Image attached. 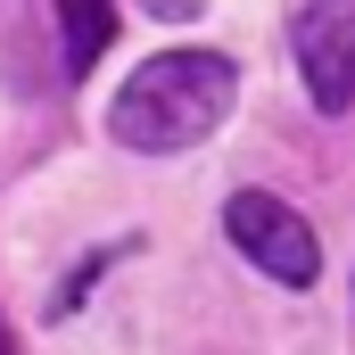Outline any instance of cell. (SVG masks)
<instances>
[{"instance_id": "1", "label": "cell", "mask_w": 355, "mask_h": 355, "mask_svg": "<svg viewBox=\"0 0 355 355\" xmlns=\"http://www.w3.org/2000/svg\"><path fill=\"white\" fill-rule=\"evenodd\" d=\"M232 99H240V67L223 50H157L107 99V132L124 149H190L232 116Z\"/></svg>"}, {"instance_id": "2", "label": "cell", "mask_w": 355, "mask_h": 355, "mask_svg": "<svg viewBox=\"0 0 355 355\" xmlns=\"http://www.w3.org/2000/svg\"><path fill=\"white\" fill-rule=\"evenodd\" d=\"M223 223H232V248L248 257L257 272L272 281H289V289H306L314 272H322V248H314V223L289 207V198H272V190H232V207H223Z\"/></svg>"}, {"instance_id": "3", "label": "cell", "mask_w": 355, "mask_h": 355, "mask_svg": "<svg viewBox=\"0 0 355 355\" xmlns=\"http://www.w3.org/2000/svg\"><path fill=\"white\" fill-rule=\"evenodd\" d=\"M289 50H297V75L314 91V107L339 116L355 99V0H306L289 17Z\"/></svg>"}, {"instance_id": "4", "label": "cell", "mask_w": 355, "mask_h": 355, "mask_svg": "<svg viewBox=\"0 0 355 355\" xmlns=\"http://www.w3.org/2000/svg\"><path fill=\"white\" fill-rule=\"evenodd\" d=\"M58 42H67V75H91L116 42V0H58Z\"/></svg>"}, {"instance_id": "5", "label": "cell", "mask_w": 355, "mask_h": 355, "mask_svg": "<svg viewBox=\"0 0 355 355\" xmlns=\"http://www.w3.org/2000/svg\"><path fill=\"white\" fill-rule=\"evenodd\" d=\"M141 8H149V17H166V25H190L207 0H141Z\"/></svg>"}]
</instances>
